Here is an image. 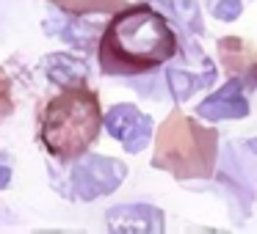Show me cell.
<instances>
[{"label":"cell","mask_w":257,"mask_h":234,"mask_svg":"<svg viewBox=\"0 0 257 234\" xmlns=\"http://www.w3.org/2000/svg\"><path fill=\"white\" fill-rule=\"evenodd\" d=\"M177 56V34L152 6H124L102 28L97 58L105 74L130 78L163 66Z\"/></svg>","instance_id":"obj_1"},{"label":"cell","mask_w":257,"mask_h":234,"mask_svg":"<svg viewBox=\"0 0 257 234\" xmlns=\"http://www.w3.org/2000/svg\"><path fill=\"white\" fill-rule=\"evenodd\" d=\"M218 160V130L185 116L180 108L158 127L152 168L174 179H210Z\"/></svg>","instance_id":"obj_2"},{"label":"cell","mask_w":257,"mask_h":234,"mask_svg":"<svg viewBox=\"0 0 257 234\" xmlns=\"http://www.w3.org/2000/svg\"><path fill=\"white\" fill-rule=\"evenodd\" d=\"M102 113L100 100L86 86H72L56 100L47 102L42 113V140L50 154L61 160H75L86 154L100 135Z\"/></svg>","instance_id":"obj_3"},{"label":"cell","mask_w":257,"mask_h":234,"mask_svg":"<svg viewBox=\"0 0 257 234\" xmlns=\"http://www.w3.org/2000/svg\"><path fill=\"white\" fill-rule=\"evenodd\" d=\"M127 176V166L113 157L102 154H89L72 168L69 182H72L75 198L80 201H94L100 196H108L119 188Z\"/></svg>","instance_id":"obj_4"},{"label":"cell","mask_w":257,"mask_h":234,"mask_svg":"<svg viewBox=\"0 0 257 234\" xmlns=\"http://www.w3.org/2000/svg\"><path fill=\"white\" fill-rule=\"evenodd\" d=\"M108 135L124 146V152L139 154L152 138V118L141 113L136 105H113L102 118Z\"/></svg>","instance_id":"obj_5"},{"label":"cell","mask_w":257,"mask_h":234,"mask_svg":"<svg viewBox=\"0 0 257 234\" xmlns=\"http://www.w3.org/2000/svg\"><path fill=\"white\" fill-rule=\"evenodd\" d=\"M196 116L207 122H224V118H243L249 116V102L243 96V83L238 78H229L216 94L196 105Z\"/></svg>","instance_id":"obj_6"},{"label":"cell","mask_w":257,"mask_h":234,"mask_svg":"<svg viewBox=\"0 0 257 234\" xmlns=\"http://www.w3.org/2000/svg\"><path fill=\"white\" fill-rule=\"evenodd\" d=\"M218 58L229 78H238L246 88H257V44L229 36L218 42Z\"/></svg>","instance_id":"obj_7"},{"label":"cell","mask_w":257,"mask_h":234,"mask_svg":"<svg viewBox=\"0 0 257 234\" xmlns=\"http://www.w3.org/2000/svg\"><path fill=\"white\" fill-rule=\"evenodd\" d=\"M105 220L113 232H163V212L150 204H119L108 210Z\"/></svg>","instance_id":"obj_8"},{"label":"cell","mask_w":257,"mask_h":234,"mask_svg":"<svg viewBox=\"0 0 257 234\" xmlns=\"http://www.w3.org/2000/svg\"><path fill=\"white\" fill-rule=\"evenodd\" d=\"M45 72L53 83L64 86V88H72V86H86L89 80V66H86L80 58L67 56V52H56L45 61Z\"/></svg>","instance_id":"obj_9"},{"label":"cell","mask_w":257,"mask_h":234,"mask_svg":"<svg viewBox=\"0 0 257 234\" xmlns=\"http://www.w3.org/2000/svg\"><path fill=\"white\" fill-rule=\"evenodd\" d=\"M213 78H216V66L205 69L202 74H194V72H185V69H166V86L172 91L174 102H185L188 96H194L202 86H210Z\"/></svg>","instance_id":"obj_10"},{"label":"cell","mask_w":257,"mask_h":234,"mask_svg":"<svg viewBox=\"0 0 257 234\" xmlns=\"http://www.w3.org/2000/svg\"><path fill=\"white\" fill-rule=\"evenodd\" d=\"M45 30L56 34L58 39L69 42V44L80 47V50L91 47V36L97 34V28H91V25H80V22H75V20H69V22L67 20H47Z\"/></svg>","instance_id":"obj_11"},{"label":"cell","mask_w":257,"mask_h":234,"mask_svg":"<svg viewBox=\"0 0 257 234\" xmlns=\"http://www.w3.org/2000/svg\"><path fill=\"white\" fill-rule=\"evenodd\" d=\"M61 12L72 17H86V14H113L124 8V0H50Z\"/></svg>","instance_id":"obj_12"},{"label":"cell","mask_w":257,"mask_h":234,"mask_svg":"<svg viewBox=\"0 0 257 234\" xmlns=\"http://www.w3.org/2000/svg\"><path fill=\"white\" fill-rule=\"evenodd\" d=\"M213 17L221 20V22H232L240 17V0H218L213 6Z\"/></svg>","instance_id":"obj_13"},{"label":"cell","mask_w":257,"mask_h":234,"mask_svg":"<svg viewBox=\"0 0 257 234\" xmlns=\"http://www.w3.org/2000/svg\"><path fill=\"white\" fill-rule=\"evenodd\" d=\"M12 182V166H9L6 157H0V190Z\"/></svg>","instance_id":"obj_14"},{"label":"cell","mask_w":257,"mask_h":234,"mask_svg":"<svg viewBox=\"0 0 257 234\" xmlns=\"http://www.w3.org/2000/svg\"><path fill=\"white\" fill-rule=\"evenodd\" d=\"M158 3H163V6H172V0H158Z\"/></svg>","instance_id":"obj_15"}]
</instances>
